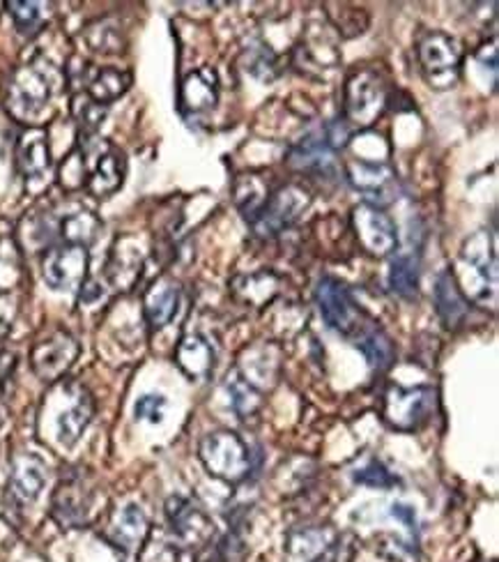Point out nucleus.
<instances>
[{"instance_id":"ddd939ff","label":"nucleus","mask_w":499,"mask_h":562,"mask_svg":"<svg viewBox=\"0 0 499 562\" xmlns=\"http://www.w3.org/2000/svg\"><path fill=\"white\" fill-rule=\"evenodd\" d=\"M81 346L75 335H69L67 330H54L37 339L31 350L33 373L42 383L56 385L58 381H63L65 373L75 367Z\"/></svg>"},{"instance_id":"7ed1b4c3","label":"nucleus","mask_w":499,"mask_h":562,"mask_svg":"<svg viewBox=\"0 0 499 562\" xmlns=\"http://www.w3.org/2000/svg\"><path fill=\"white\" fill-rule=\"evenodd\" d=\"M456 284L465 297L477 300L481 304H495L497 300V251L495 238L488 231H477L465 240L458 266L451 270Z\"/></svg>"},{"instance_id":"c9c22d12","label":"nucleus","mask_w":499,"mask_h":562,"mask_svg":"<svg viewBox=\"0 0 499 562\" xmlns=\"http://www.w3.org/2000/svg\"><path fill=\"white\" fill-rule=\"evenodd\" d=\"M224 387L233 413L240 419L253 417L260 411V406H263V394H260V390H256L251 383H247L237 369L228 371Z\"/></svg>"},{"instance_id":"20e7f679","label":"nucleus","mask_w":499,"mask_h":562,"mask_svg":"<svg viewBox=\"0 0 499 562\" xmlns=\"http://www.w3.org/2000/svg\"><path fill=\"white\" fill-rule=\"evenodd\" d=\"M54 98L52 69L42 60L19 65L5 83V111L14 121L35 127Z\"/></svg>"},{"instance_id":"f03ea898","label":"nucleus","mask_w":499,"mask_h":562,"mask_svg":"<svg viewBox=\"0 0 499 562\" xmlns=\"http://www.w3.org/2000/svg\"><path fill=\"white\" fill-rule=\"evenodd\" d=\"M392 90L383 69L356 67L343 86V121L352 130L373 127L389 109Z\"/></svg>"},{"instance_id":"a19ab883","label":"nucleus","mask_w":499,"mask_h":562,"mask_svg":"<svg viewBox=\"0 0 499 562\" xmlns=\"http://www.w3.org/2000/svg\"><path fill=\"white\" fill-rule=\"evenodd\" d=\"M163 411H166V400L161 394H143L140 400L134 404L136 419L150 422V425H159V422L163 419Z\"/></svg>"},{"instance_id":"c756f323","label":"nucleus","mask_w":499,"mask_h":562,"mask_svg":"<svg viewBox=\"0 0 499 562\" xmlns=\"http://www.w3.org/2000/svg\"><path fill=\"white\" fill-rule=\"evenodd\" d=\"M419 274H421V259L419 251H396L392 266H389V289L394 295L402 300H417L419 295Z\"/></svg>"},{"instance_id":"39448f33","label":"nucleus","mask_w":499,"mask_h":562,"mask_svg":"<svg viewBox=\"0 0 499 562\" xmlns=\"http://www.w3.org/2000/svg\"><path fill=\"white\" fill-rule=\"evenodd\" d=\"M199 459L205 471L226 484H240L251 475L253 457L240 434L219 429L205 434L199 442Z\"/></svg>"},{"instance_id":"393cba45","label":"nucleus","mask_w":499,"mask_h":562,"mask_svg":"<svg viewBox=\"0 0 499 562\" xmlns=\"http://www.w3.org/2000/svg\"><path fill=\"white\" fill-rule=\"evenodd\" d=\"M125 173H127L125 153L121 148L106 144L104 150L98 153V159L90 164L86 190L94 199H106L121 190L125 182Z\"/></svg>"},{"instance_id":"f257e3e1","label":"nucleus","mask_w":499,"mask_h":562,"mask_svg":"<svg viewBox=\"0 0 499 562\" xmlns=\"http://www.w3.org/2000/svg\"><path fill=\"white\" fill-rule=\"evenodd\" d=\"M94 415V400L86 385L77 381H58L56 390L46 396L42 408V431L69 450L81 440Z\"/></svg>"},{"instance_id":"5701e85b","label":"nucleus","mask_w":499,"mask_h":562,"mask_svg":"<svg viewBox=\"0 0 499 562\" xmlns=\"http://www.w3.org/2000/svg\"><path fill=\"white\" fill-rule=\"evenodd\" d=\"M228 289L235 302H240L251 310H263V307H270V304L279 297L281 277L268 268L256 270V272H242V274H235L228 281Z\"/></svg>"},{"instance_id":"f3484780","label":"nucleus","mask_w":499,"mask_h":562,"mask_svg":"<svg viewBox=\"0 0 499 562\" xmlns=\"http://www.w3.org/2000/svg\"><path fill=\"white\" fill-rule=\"evenodd\" d=\"M69 81H77L86 92V95L102 106L113 104L121 100L125 92L132 88V72L121 67H92L88 63H81L77 69H67Z\"/></svg>"},{"instance_id":"423d86ee","label":"nucleus","mask_w":499,"mask_h":562,"mask_svg":"<svg viewBox=\"0 0 499 562\" xmlns=\"http://www.w3.org/2000/svg\"><path fill=\"white\" fill-rule=\"evenodd\" d=\"M417 60L428 86L433 90H451L461 81L463 44L449 33L428 31L417 42Z\"/></svg>"},{"instance_id":"0eeeda50","label":"nucleus","mask_w":499,"mask_h":562,"mask_svg":"<svg viewBox=\"0 0 499 562\" xmlns=\"http://www.w3.org/2000/svg\"><path fill=\"white\" fill-rule=\"evenodd\" d=\"M314 203V192L308 190L304 182H288L281 184L268 199V203L260 210L258 217L249 224L258 238L272 240L281 236L283 231L293 228L308 207Z\"/></svg>"},{"instance_id":"a211bd4d","label":"nucleus","mask_w":499,"mask_h":562,"mask_svg":"<svg viewBox=\"0 0 499 562\" xmlns=\"http://www.w3.org/2000/svg\"><path fill=\"white\" fill-rule=\"evenodd\" d=\"M178 104L184 119L212 113L219 104V75L207 65L192 69L180 83Z\"/></svg>"},{"instance_id":"f8f14e48","label":"nucleus","mask_w":499,"mask_h":562,"mask_svg":"<svg viewBox=\"0 0 499 562\" xmlns=\"http://www.w3.org/2000/svg\"><path fill=\"white\" fill-rule=\"evenodd\" d=\"M350 224L360 247L373 259H387L398 251V226L375 203H360L352 207Z\"/></svg>"},{"instance_id":"9b49d317","label":"nucleus","mask_w":499,"mask_h":562,"mask_svg":"<svg viewBox=\"0 0 499 562\" xmlns=\"http://www.w3.org/2000/svg\"><path fill=\"white\" fill-rule=\"evenodd\" d=\"M90 254L81 245L58 243L42 256L44 284L58 293H79L88 281Z\"/></svg>"},{"instance_id":"dca6fc26","label":"nucleus","mask_w":499,"mask_h":562,"mask_svg":"<svg viewBox=\"0 0 499 562\" xmlns=\"http://www.w3.org/2000/svg\"><path fill=\"white\" fill-rule=\"evenodd\" d=\"M146 268V249L134 236H121L111 247L104 268V284L111 293H129Z\"/></svg>"},{"instance_id":"7c9ffc66","label":"nucleus","mask_w":499,"mask_h":562,"mask_svg":"<svg viewBox=\"0 0 499 562\" xmlns=\"http://www.w3.org/2000/svg\"><path fill=\"white\" fill-rule=\"evenodd\" d=\"M272 190L270 184L265 182L263 176L258 173H245L235 180L233 184V196H235V205L240 210L242 217L247 220V224H251L263 205L268 203Z\"/></svg>"},{"instance_id":"e433bc0d","label":"nucleus","mask_w":499,"mask_h":562,"mask_svg":"<svg viewBox=\"0 0 499 562\" xmlns=\"http://www.w3.org/2000/svg\"><path fill=\"white\" fill-rule=\"evenodd\" d=\"M331 542H334V535H331L327 528H302L291 532L288 542H285V549H288L293 558L314 560L322 551H327Z\"/></svg>"},{"instance_id":"37998d69","label":"nucleus","mask_w":499,"mask_h":562,"mask_svg":"<svg viewBox=\"0 0 499 562\" xmlns=\"http://www.w3.org/2000/svg\"><path fill=\"white\" fill-rule=\"evenodd\" d=\"M14 371H16V356L10 353V350H3V353H0V400H5L8 396Z\"/></svg>"},{"instance_id":"4468645a","label":"nucleus","mask_w":499,"mask_h":562,"mask_svg":"<svg viewBox=\"0 0 499 562\" xmlns=\"http://www.w3.org/2000/svg\"><path fill=\"white\" fill-rule=\"evenodd\" d=\"M166 521H169L173 540L182 549L201 551L214 540V521L194 501L184 496H171L166 501Z\"/></svg>"},{"instance_id":"aec40b11","label":"nucleus","mask_w":499,"mask_h":562,"mask_svg":"<svg viewBox=\"0 0 499 562\" xmlns=\"http://www.w3.org/2000/svg\"><path fill=\"white\" fill-rule=\"evenodd\" d=\"M46 473H49L46 471V463L37 454L23 452L14 457L12 473L8 480V501L14 509L33 505L39 498L46 484Z\"/></svg>"},{"instance_id":"a18cd8bd","label":"nucleus","mask_w":499,"mask_h":562,"mask_svg":"<svg viewBox=\"0 0 499 562\" xmlns=\"http://www.w3.org/2000/svg\"><path fill=\"white\" fill-rule=\"evenodd\" d=\"M196 562H224V547L222 544H207L196 551Z\"/></svg>"},{"instance_id":"1a4fd4ad","label":"nucleus","mask_w":499,"mask_h":562,"mask_svg":"<svg viewBox=\"0 0 499 562\" xmlns=\"http://www.w3.org/2000/svg\"><path fill=\"white\" fill-rule=\"evenodd\" d=\"M435 390L428 385H389L383 394V419L396 431H417L435 413Z\"/></svg>"},{"instance_id":"4c0bfd02","label":"nucleus","mask_w":499,"mask_h":562,"mask_svg":"<svg viewBox=\"0 0 499 562\" xmlns=\"http://www.w3.org/2000/svg\"><path fill=\"white\" fill-rule=\"evenodd\" d=\"M5 8L14 21V29L23 37H35L44 29L46 19H49V12H46L49 5L35 3V0H12Z\"/></svg>"},{"instance_id":"58836bf2","label":"nucleus","mask_w":499,"mask_h":562,"mask_svg":"<svg viewBox=\"0 0 499 562\" xmlns=\"http://www.w3.org/2000/svg\"><path fill=\"white\" fill-rule=\"evenodd\" d=\"M106 109L98 102H92L86 92H77L75 100H71V113H75V121L79 125V136H94L100 125L106 119Z\"/></svg>"},{"instance_id":"cd10ccee","label":"nucleus","mask_w":499,"mask_h":562,"mask_svg":"<svg viewBox=\"0 0 499 562\" xmlns=\"http://www.w3.org/2000/svg\"><path fill=\"white\" fill-rule=\"evenodd\" d=\"M345 178L356 192L373 199V196H385L392 190L396 182V171L387 161L354 159L345 164Z\"/></svg>"},{"instance_id":"a878e982","label":"nucleus","mask_w":499,"mask_h":562,"mask_svg":"<svg viewBox=\"0 0 499 562\" xmlns=\"http://www.w3.org/2000/svg\"><path fill=\"white\" fill-rule=\"evenodd\" d=\"M337 31L329 26H311L304 40L295 46V60L299 67H306V72L311 69H334L341 60V54L337 49Z\"/></svg>"},{"instance_id":"b1692460","label":"nucleus","mask_w":499,"mask_h":562,"mask_svg":"<svg viewBox=\"0 0 499 562\" xmlns=\"http://www.w3.org/2000/svg\"><path fill=\"white\" fill-rule=\"evenodd\" d=\"M175 364L192 381H207L217 367V346L203 333H186L175 346Z\"/></svg>"},{"instance_id":"2f4dec72","label":"nucleus","mask_w":499,"mask_h":562,"mask_svg":"<svg viewBox=\"0 0 499 562\" xmlns=\"http://www.w3.org/2000/svg\"><path fill=\"white\" fill-rule=\"evenodd\" d=\"M240 65L251 79H256L260 83H272L281 75L279 56L272 46L263 40H253L245 46L240 54Z\"/></svg>"},{"instance_id":"ea45409f","label":"nucleus","mask_w":499,"mask_h":562,"mask_svg":"<svg viewBox=\"0 0 499 562\" xmlns=\"http://www.w3.org/2000/svg\"><path fill=\"white\" fill-rule=\"evenodd\" d=\"M352 480L356 484H364L371 488H392L398 484V477L389 471L383 461H377V459H371L366 465L356 468V471L352 473Z\"/></svg>"},{"instance_id":"c85d7f7f","label":"nucleus","mask_w":499,"mask_h":562,"mask_svg":"<svg viewBox=\"0 0 499 562\" xmlns=\"http://www.w3.org/2000/svg\"><path fill=\"white\" fill-rule=\"evenodd\" d=\"M100 231H102L100 217L86 207H75L69 210V213L56 215L58 240L65 245H81L88 249L94 240H98Z\"/></svg>"},{"instance_id":"412c9836","label":"nucleus","mask_w":499,"mask_h":562,"mask_svg":"<svg viewBox=\"0 0 499 562\" xmlns=\"http://www.w3.org/2000/svg\"><path fill=\"white\" fill-rule=\"evenodd\" d=\"M14 161H16L19 176L26 180V184L42 182L46 176H49L54 167L52 146H49V136H46L42 127H29L19 136Z\"/></svg>"},{"instance_id":"6ab92c4d","label":"nucleus","mask_w":499,"mask_h":562,"mask_svg":"<svg viewBox=\"0 0 499 562\" xmlns=\"http://www.w3.org/2000/svg\"><path fill=\"white\" fill-rule=\"evenodd\" d=\"M150 519L146 509L136 503H127L121 509L113 512V517L106 526V540L127 555H134L148 542Z\"/></svg>"},{"instance_id":"4be33fe9","label":"nucleus","mask_w":499,"mask_h":562,"mask_svg":"<svg viewBox=\"0 0 499 562\" xmlns=\"http://www.w3.org/2000/svg\"><path fill=\"white\" fill-rule=\"evenodd\" d=\"M182 302V286L180 281L161 274L148 286L146 295H143V316L150 330H163L166 325H171L175 318Z\"/></svg>"},{"instance_id":"49530a36","label":"nucleus","mask_w":499,"mask_h":562,"mask_svg":"<svg viewBox=\"0 0 499 562\" xmlns=\"http://www.w3.org/2000/svg\"><path fill=\"white\" fill-rule=\"evenodd\" d=\"M394 517H398L400 521H406L415 530V509H410L406 505H394Z\"/></svg>"},{"instance_id":"f704fd0d","label":"nucleus","mask_w":499,"mask_h":562,"mask_svg":"<svg viewBox=\"0 0 499 562\" xmlns=\"http://www.w3.org/2000/svg\"><path fill=\"white\" fill-rule=\"evenodd\" d=\"M79 146L71 150L58 167V182L63 184V190L67 192H77L83 190L88 182L90 173V140L94 136H79Z\"/></svg>"},{"instance_id":"79ce46f5","label":"nucleus","mask_w":499,"mask_h":562,"mask_svg":"<svg viewBox=\"0 0 499 562\" xmlns=\"http://www.w3.org/2000/svg\"><path fill=\"white\" fill-rule=\"evenodd\" d=\"M350 537H341V540L331 542L327 551H322L318 558H314L311 562H350L352 558V547H348Z\"/></svg>"},{"instance_id":"6e6552de","label":"nucleus","mask_w":499,"mask_h":562,"mask_svg":"<svg viewBox=\"0 0 499 562\" xmlns=\"http://www.w3.org/2000/svg\"><path fill=\"white\" fill-rule=\"evenodd\" d=\"M316 304L325 325L341 337H354L366 327L362 304L354 300L343 279L322 277L316 284Z\"/></svg>"},{"instance_id":"bb28decb","label":"nucleus","mask_w":499,"mask_h":562,"mask_svg":"<svg viewBox=\"0 0 499 562\" xmlns=\"http://www.w3.org/2000/svg\"><path fill=\"white\" fill-rule=\"evenodd\" d=\"M433 302H435V312L446 330H458V327L469 318V300L456 284L451 270H442L435 277Z\"/></svg>"},{"instance_id":"c03bdc74","label":"nucleus","mask_w":499,"mask_h":562,"mask_svg":"<svg viewBox=\"0 0 499 562\" xmlns=\"http://www.w3.org/2000/svg\"><path fill=\"white\" fill-rule=\"evenodd\" d=\"M14 316H16V302L10 295H0V341L10 335Z\"/></svg>"},{"instance_id":"473e14b6","label":"nucleus","mask_w":499,"mask_h":562,"mask_svg":"<svg viewBox=\"0 0 499 562\" xmlns=\"http://www.w3.org/2000/svg\"><path fill=\"white\" fill-rule=\"evenodd\" d=\"M356 348L362 350L366 362L375 371H387L394 364L396 358V348L389 335L377 325H366L360 333V339H356Z\"/></svg>"},{"instance_id":"2eb2a0df","label":"nucleus","mask_w":499,"mask_h":562,"mask_svg":"<svg viewBox=\"0 0 499 562\" xmlns=\"http://www.w3.org/2000/svg\"><path fill=\"white\" fill-rule=\"evenodd\" d=\"M285 164L293 171L318 180H337L341 176V161L337 159V150H331L322 130L302 136L288 150Z\"/></svg>"},{"instance_id":"72a5a7b5","label":"nucleus","mask_w":499,"mask_h":562,"mask_svg":"<svg viewBox=\"0 0 499 562\" xmlns=\"http://www.w3.org/2000/svg\"><path fill=\"white\" fill-rule=\"evenodd\" d=\"M83 40L94 54H102V56L123 54L127 46L125 31L115 19H100L90 23V26L83 31Z\"/></svg>"},{"instance_id":"9d476101","label":"nucleus","mask_w":499,"mask_h":562,"mask_svg":"<svg viewBox=\"0 0 499 562\" xmlns=\"http://www.w3.org/2000/svg\"><path fill=\"white\" fill-rule=\"evenodd\" d=\"M94 484L88 473L71 471L67 473L54 491L52 498V517L54 521L65 528L75 530L83 528L92 519L94 507Z\"/></svg>"}]
</instances>
